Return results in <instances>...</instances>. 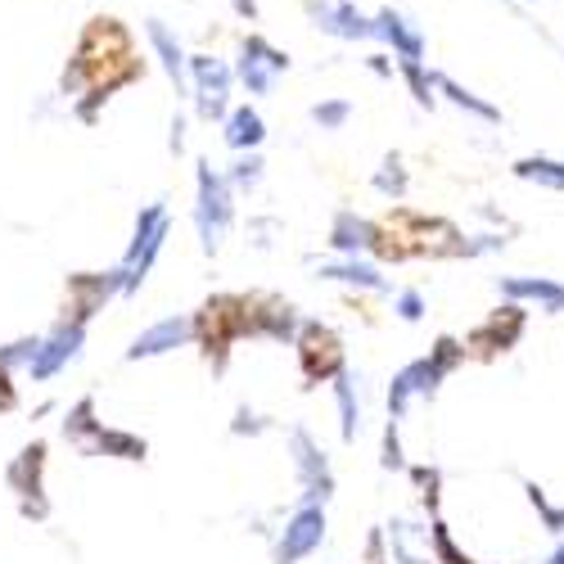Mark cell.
<instances>
[{
    "mask_svg": "<svg viewBox=\"0 0 564 564\" xmlns=\"http://www.w3.org/2000/svg\"><path fill=\"white\" fill-rule=\"evenodd\" d=\"M167 230H172V221H167V208H163V204H150L145 213L135 217L131 245H127V253H122V262H118L122 294H135L140 285H145V275H150L154 258H159L163 245H167Z\"/></svg>",
    "mask_w": 564,
    "mask_h": 564,
    "instance_id": "2",
    "label": "cell"
},
{
    "mask_svg": "<svg viewBox=\"0 0 564 564\" xmlns=\"http://www.w3.org/2000/svg\"><path fill=\"white\" fill-rule=\"evenodd\" d=\"M510 172L520 181H529V185H542V191H551V195H564V159L529 154V159H514Z\"/></svg>",
    "mask_w": 564,
    "mask_h": 564,
    "instance_id": "18",
    "label": "cell"
},
{
    "mask_svg": "<svg viewBox=\"0 0 564 564\" xmlns=\"http://www.w3.org/2000/svg\"><path fill=\"white\" fill-rule=\"evenodd\" d=\"M524 492H529V501H533V510H538V520H542V529L560 542L564 538V501H551V492L546 488H538L533 479L524 484Z\"/></svg>",
    "mask_w": 564,
    "mask_h": 564,
    "instance_id": "22",
    "label": "cell"
},
{
    "mask_svg": "<svg viewBox=\"0 0 564 564\" xmlns=\"http://www.w3.org/2000/svg\"><path fill=\"white\" fill-rule=\"evenodd\" d=\"M325 542V506H299L275 542V564H299Z\"/></svg>",
    "mask_w": 564,
    "mask_h": 564,
    "instance_id": "7",
    "label": "cell"
},
{
    "mask_svg": "<svg viewBox=\"0 0 564 564\" xmlns=\"http://www.w3.org/2000/svg\"><path fill=\"white\" fill-rule=\"evenodd\" d=\"M393 312H398V321L420 325V321H425V312H430V303H425V294H420V290H398L393 294Z\"/></svg>",
    "mask_w": 564,
    "mask_h": 564,
    "instance_id": "25",
    "label": "cell"
},
{
    "mask_svg": "<svg viewBox=\"0 0 564 564\" xmlns=\"http://www.w3.org/2000/svg\"><path fill=\"white\" fill-rule=\"evenodd\" d=\"M510 6H524V0H510Z\"/></svg>",
    "mask_w": 564,
    "mask_h": 564,
    "instance_id": "33",
    "label": "cell"
},
{
    "mask_svg": "<svg viewBox=\"0 0 564 564\" xmlns=\"http://www.w3.org/2000/svg\"><path fill=\"white\" fill-rule=\"evenodd\" d=\"M230 430H235V434H253V438H258V434H267L271 425H267V420H262L258 411L240 406V411H235V425H230Z\"/></svg>",
    "mask_w": 564,
    "mask_h": 564,
    "instance_id": "29",
    "label": "cell"
},
{
    "mask_svg": "<svg viewBox=\"0 0 564 564\" xmlns=\"http://www.w3.org/2000/svg\"><path fill=\"white\" fill-rule=\"evenodd\" d=\"M312 19L321 32H330L339 41H370V36H380L375 32V19L357 14L352 0H312Z\"/></svg>",
    "mask_w": 564,
    "mask_h": 564,
    "instance_id": "10",
    "label": "cell"
},
{
    "mask_svg": "<svg viewBox=\"0 0 564 564\" xmlns=\"http://www.w3.org/2000/svg\"><path fill=\"white\" fill-rule=\"evenodd\" d=\"M380 240H384V230L375 226V221H366V217H357V213H335V221H330V249L339 253V258H366V253H380Z\"/></svg>",
    "mask_w": 564,
    "mask_h": 564,
    "instance_id": "12",
    "label": "cell"
},
{
    "mask_svg": "<svg viewBox=\"0 0 564 564\" xmlns=\"http://www.w3.org/2000/svg\"><path fill=\"white\" fill-rule=\"evenodd\" d=\"M460 361H465V344L452 339V335H443L425 357L406 361L389 384V420H402L411 411V402H420V398H434Z\"/></svg>",
    "mask_w": 564,
    "mask_h": 564,
    "instance_id": "1",
    "label": "cell"
},
{
    "mask_svg": "<svg viewBox=\"0 0 564 564\" xmlns=\"http://www.w3.org/2000/svg\"><path fill=\"white\" fill-rule=\"evenodd\" d=\"M312 118H316L321 131H339V127L352 118V105H348V100H325V105L312 109Z\"/></svg>",
    "mask_w": 564,
    "mask_h": 564,
    "instance_id": "27",
    "label": "cell"
},
{
    "mask_svg": "<svg viewBox=\"0 0 564 564\" xmlns=\"http://www.w3.org/2000/svg\"><path fill=\"white\" fill-rule=\"evenodd\" d=\"M384 469H406L402 443H398V420H389V434H384Z\"/></svg>",
    "mask_w": 564,
    "mask_h": 564,
    "instance_id": "30",
    "label": "cell"
},
{
    "mask_svg": "<svg viewBox=\"0 0 564 564\" xmlns=\"http://www.w3.org/2000/svg\"><path fill=\"white\" fill-rule=\"evenodd\" d=\"M299 361H303V380L307 384L335 380L339 370H348L335 330H330V325H321V321H307L303 325V335H299Z\"/></svg>",
    "mask_w": 564,
    "mask_h": 564,
    "instance_id": "5",
    "label": "cell"
},
{
    "mask_svg": "<svg viewBox=\"0 0 564 564\" xmlns=\"http://www.w3.org/2000/svg\"><path fill=\"white\" fill-rule=\"evenodd\" d=\"M375 32L393 45L398 64H425V32H420L411 19H402L398 10H384L380 19H375Z\"/></svg>",
    "mask_w": 564,
    "mask_h": 564,
    "instance_id": "14",
    "label": "cell"
},
{
    "mask_svg": "<svg viewBox=\"0 0 564 564\" xmlns=\"http://www.w3.org/2000/svg\"><path fill=\"white\" fill-rule=\"evenodd\" d=\"M497 294L506 303H533L546 316H564V285L555 275H497Z\"/></svg>",
    "mask_w": 564,
    "mask_h": 564,
    "instance_id": "9",
    "label": "cell"
},
{
    "mask_svg": "<svg viewBox=\"0 0 564 564\" xmlns=\"http://www.w3.org/2000/svg\"><path fill=\"white\" fill-rule=\"evenodd\" d=\"M82 344H86V325L82 321H59L51 335L41 339V352L32 357V366H28V375L36 384H45V380H55V375L68 366V361H77V352H82Z\"/></svg>",
    "mask_w": 564,
    "mask_h": 564,
    "instance_id": "6",
    "label": "cell"
},
{
    "mask_svg": "<svg viewBox=\"0 0 564 564\" xmlns=\"http://www.w3.org/2000/svg\"><path fill=\"white\" fill-rule=\"evenodd\" d=\"M195 96H199V113L213 122L226 113V96H230V73L217 59H195Z\"/></svg>",
    "mask_w": 564,
    "mask_h": 564,
    "instance_id": "17",
    "label": "cell"
},
{
    "mask_svg": "<svg viewBox=\"0 0 564 564\" xmlns=\"http://www.w3.org/2000/svg\"><path fill=\"white\" fill-rule=\"evenodd\" d=\"M195 335H199L195 316H163V321L150 325V330H140V335H135V344L127 348V361H154V357H167V352L185 348Z\"/></svg>",
    "mask_w": 564,
    "mask_h": 564,
    "instance_id": "8",
    "label": "cell"
},
{
    "mask_svg": "<svg viewBox=\"0 0 564 564\" xmlns=\"http://www.w3.org/2000/svg\"><path fill=\"white\" fill-rule=\"evenodd\" d=\"M389 560L398 564H438L434 555V529H425L420 520H406V514H398V520H389Z\"/></svg>",
    "mask_w": 564,
    "mask_h": 564,
    "instance_id": "11",
    "label": "cell"
},
{
    "mask_svg": "<svg viewBox=\"0 0 564 564\" xmlns=\"http://www.w3.org/2000/svg\"><path fill=\"white\" fill-rule=\"evenodd\" d=\"M290 68V59L280 55V51H271L267 41H249L245 45V64H240V77H245V86L253 90V96H267L271 90V82H275V73H285Z\"/></svg>",
    "mask_w": 564,
    "mask_h": 564,
    "instance_id": "15",
    "label": "cell"
},
{
    "mask_svg": "<svg viewBox=\"0 0 564 564\" xmlns=\"http://www.w3.org/2000/svg\"><path fill=\"white\" fill-rule=\"evenodd\" d=\"M41 469H45V443H32V447H23L19 452V460L10 465V488L19 492V497H36L41 501ZM45 506V501H41Z\"/></svg>",
    "mask_w": 564,
    "mask_h": 564,
    "instance_id": "19",
    "label": "cell"
},
{
    "mask_svg": "<svg viewBox=\"0 0 564 564\" xmlns=\"http://www.w3.org/2000/svg\"><path fill=\"white\" fill-rule=\"evenodd\" d=\"M542 564H564V538H560V542H555V551H551V555H546V560H542Z\"/></svg>",
    "mask_w": 564,
    "mask_h": 564,
    "instance_id": "32",
    "label": "cell"
},
{
    "mask_svg": "<svg viewBox=\"0 0 564 564\" xmlns=\"http://www.w3.org/2000/svg\"><path fill=\"white\" fill-rule=\"evenodd\" d=\"M41 352V335H23V339H14V344H6L0 348V366H32V357Z\"/></svg>",
    "mask_w": 564,
    "mask_h": 564,
    "instance_id": "26",
    "label": "cell"
},
{
    "mask_svg": "<svg viewBox=\"0 0 564 564\" xmlns=\"http://www.w3.org/2000/svg\"><path fill=\"white\" fill-rule=\"evenodd\" d=\"M150 41L159 45V55H163V64H167V77L176 82V90L185 86V77H181V45L167 36V28L163 23H150Z\"/></svg>",
    "mask_w": 564,
    "mask_h": 564,
    "instance_id": "23",
    "label": "cell"
},
{
    "mask_svg": "<svg viewBox=\"0 0 564 564\" xmlns=\"http://www.w3.org/2000/svg\"><path fill=\"white\" fill-rule=\"evenodd\" d=\"M230 217H235V191L230 181L217 176L208 163H199V204H195V226H199V245L204 253H217L226 230H230Z\"/></svg>",
    "mask_w": 564,
    "mask_h": 564,
    "instance_id": "3",
    "label": "cell"
},
{
    "mask_svg": "<svg viewBox=\"0 0 564 564\" xmlns=\"http://www.w3.org/2000/svg\"><path fill=\"white\" fill-rule=\"evenodd\" d=\"M321 280H330V285H348V290H366V294H389V275L366 262V258H339V262H321L316 271Z\"/></svg>",
    "mask_w": 564,
    "mask_h": 564,
    "instance_id": "13",
    "label": "cell"
},
{
    "mask_svg": "<svg viewBox=\"0 0 564 564\" xmlns=\"http://www.w3.org/2000/svg\"><path fill=\"white\" fill-rule=\"evenodd\" d=\"M375 191L389 195V199H402V195H406V172H402V159H398V154L384 159V167L375 172Z\"/></svg>",
    "mask_w": 564,
    "mask_h": 564,
    "instance_id": "24",
    "label": "cell"
},
{
    "mask_svg": "<svg viewBox=\"0 0 564 564\" xmlns=\"http://www.w3.org/2000/svg\"><path fill=\"white\" fill-rule=\"evenodd\" d=\"M434 82H438V90H443V96H447V100H452L456 109H465V113H475L479 122H492V127L501 122V109H497V105L479 100V96H475V90H465V86H460V82H452L447 73H434Z\"/></svg>",
    "mask_w": 564,
    "mask_h": 564,
    "instance_id": "20",
    "label": "cell"
},
{
    "mask_svg": "<svg viewBox=\"0 0 564 564\" xmlns=\"http://www.w3.org/2000/svg\"><path fill=\"white\" fill-rule=\"evenodd\" d=\"M262 135H267V127H262V118H258L249 105L235 109V113L226 118V145H230V150H258Z\"/></svg>",
    "mask_w": 564,
    "mask_h": 564,
    "instance_id": "21",
    "label": "cell"
},
{
    "mask_svg": "<svg viewBox=\"0 0 564 564\" xmlns=\"http://www.w3.org/2000/svg\"><path fill=\"white\" fill-rule=\"evenodd\" d=\"M290 456H294V475H299V488H303L299 506H325L330 501L335 497V469H330V456L321 452V443L307 430L290 434Z\"/></svg>",
    "mask_w": 564,
    "mask_h": 564,
    "instance_id": "4",
    "label": "cell"
},
{
    "mask_svg": "<svg viewBox=\"0 0 564 564\" xmlns=\"http://www.w3.org/2000/svg\"><path fill=\"white\" fill-rule=\"evenodd\" d=\"M258 181H262V159H240V163H235V172H230L235 191H253Z\"/></svg>",
    "mask_w": 564,
    "mask_h": 564,
    "instance_id": "28",
    "label": "cell"
},
{
    "mask_svg": "<svg viewBox=\"0 0 564 564\" xmlns=\"http://www.w3.org/2000/svg\"><path fill=\"white\" fill-rule=\"evenodd\" d=\"M6 406H14V384H10V370L0 366V411Z\"/></svg>",
    "mask_w": 564,
    "mask_h": 564,
    "instance_id": "31",
    "label": "cell"
},
{
    "mask_svg": "<svg viewBox=\"0 0 564 564\" xmlns=\"http://www.w3.org/2000/svg\"><path fill=\"white\" fill-rule=\"evenodd\" d=\"M361 375L348 366L335 375V406H339V438L344 443H357L361 438V425H366V415H361Z\"/></svg>",
    "mask_w": 564,
    "mask_h": 564,
    "instance_id": "16",
    "label": "cell"
}]
</instances>
